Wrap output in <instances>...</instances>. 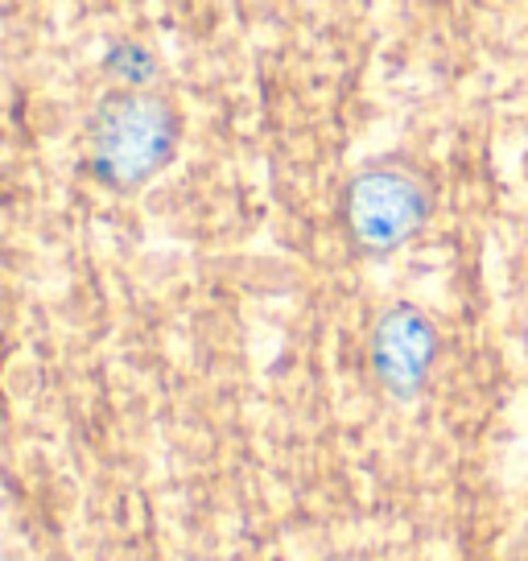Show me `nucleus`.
<instances>
[{"mask_svg":"<svg viewBox=\"0 0 528 561\" xmlns=\"http://www.w3.org/2000/svg\"><path fill=\"white\" fill-rule=\"evenodd\" d=\"M425 191L422 182L405 170H368L352 182L347 194V219H352L355 240L371 252H388V248L405 244L425 219Z\"/></svg>","mask_w":528,"mask_h":561,"instance_id":"nucleus-2","label":"nucleus"},{"mask_svg":"<svg viewBox=\"0 0 528 561\" xmlns=\"http://www.w3.org/2000/svg\"><path fill=\"white\" fill-rule=\"evenodd\" d=\"M371 364L392 397H413L434 364V327L413 306H397L380 318L371 339Z\"/></svg>","mask_w":528,"mask_h":561,"instance_id":"nucleus-3","label":"nucleus"},{"mask_svg":"<svg viewBox=\"0 0 528 561\" xmlns=\"http://www.w3.org/2000/svg\"><path fill=\"white\" fill-rule=\"evenodd\" d=\"M174 137V107L145 91H124L107 100L95 121V174L116 191H137L170 161Z\"/></svg>","mask_w":528,"mask_h":561,"instance_id":"nucleus-1","label":"nucleus"}]
</instances>
